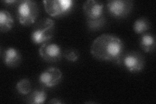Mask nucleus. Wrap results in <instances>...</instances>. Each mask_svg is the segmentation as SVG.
<instances>
[{
  "label": "nucleus",
  "mask_w": 156,
  "mask_h": 104,
  "mask_svg": "<svg viewBox=\"0 0 156 104\" xmlns=\"http://www.w3.org/2000/svg\"><path fill=\"white\" fill-rule=\"evenodd\" d=\"M124 46L121 39L113 34H103L92 42L90 53L100 61H111L121 64Z\"/></svg>",
  "instance_id": "nucleus-1"
},
{
  "label": "nucleus",
  "mask_w": 156,
  "mask_h": 104,
  "mask_svg": "<svg viewBox=\"0 0 156 104\" xmlns=\"http://www.w3.org/2000/svg\"><path fill=\"white\" fill-rule=\"evenodd\" d=\"M54 32V21L50 18H43L33 28L31 33V41L36 44L48 42L53 37Z\"/></svg>",
  "instance_id": "nucleus-2"
},
{
  "label": "nucleus",
  "mask_w": 156,
  "mask_h": 104,
  "mask_svg": "<svg viewBox=\"0 0 156 104\" xmlns=\"http://www.w3.org/2000/svg\"><path fill=\"white\" fill-rule=\"evenodd\" d=\"M39 13L37 3L31 0L19 2L16 15L19 22L23 26H29L35 22Z\"/></svg>",
  "instance_id": "nucleus-3"
},
{
  "label": "nucleus",
  "mask_w": 156,
  "mask_h": 104,
  "mask_svg": "<svg viewBox=\"0 0 156 104\" xmlns=\"http://www.w3.org/2000/svg\"><path fill=\"white\" fill-rule=\"evenodd\" d=\"M43 3L49 15L58 17L65 15L70 11L74 2L72 0H45Z\"/></svg>",
  "instance_id": "nucleus-4"
},
{
  "label": "nucleus",
  "mask_w": 156,
  "mask_h": 104,
  "mask_svg": "<svg viewBox=\"0 0 156 104\" xmlns=\"http://www.w3.org/2000/svg\"><path fill=\"white\" fill-rule=\"evenodd\" d=\"M133 2L129 0H111L107 3V9L111 15L115 18H123L131 11Z\"/></svg>",
  "instance_id": "nucleus-5"
},
{
  "label": "nucleus",
  "mask_w": 156,
  "mask_h": 104,
  "mask_svg": "<svg viewBox=\"0 0 156 104\" xmlns=\"http://www.w3.org/2000/svg\"><path fill=\"white\" fill-rule=\"evenodd\" d=\"M121 63L128 71L136 72L141 71L144 66V58L140 53L136 52H130L122 57Z\"/></svg>",
  "instance_id": "nucleus-6"
},
{
  "label": "nucleus",
  "mask_w": 156,
  "mask_h": 104,
  "mask_svg": "<svg viewBox=\"0 0 156 104\" xmlns=\"http://www.w3.org/2000/svg\"><path fill=\"white\" fill-rule=\"evenodd\" d=\"M41 57L47 62L55 63L61 60L62 51L61 47L57 44L46 42L43 44L39 49Z\"/></svg>",
  "instance_id": "nucleus-7"
},
{
  "label": "nucleus",
  "mask_w": 156,
  "mask_h": 104,
  "mask_svg": "<svg viewBox=\"0 0 156 104\" xmlns=\"http://www.w3.org/2000/svg\"><path fill=\"white\" fill-rule=\"evenodd\" d=\"M83 11L87 20H98L104 16V4L96 0H88L83 4Z\"/></svg>",
  "instance_id": "nucleus-8"
},
{
  "label": "nucleus",
  "mask_w": 156,
  "mask_h": 104,
  "mask_svg": "<svg viewBox=\"0 0 156 104\" xmlns=\"http://www.w3.org/2000/svg\"><path fill=\"white\" fill-rule=\"evenodd\" d=\"M62 76V72L59 69L51 67L41 73L39 77V81L46 87H53L60 83Z\"/></svg>",
  "instance_id": "nucleus-9"
},
{
  "label": "nucleus",
  "mask_w": 156,
  "mask_h": 104,
  "mask_svg": "<svg viewBox=\"0 0 156 104\" xmlns=\"http://www.w3.org/2000/svg\"><path fill=\"white\" fill-rule=\"evenodd\" d=\"M2 59L7 66L14 68L20 64L22 55L18 49L14 48H8L2 53Z\"/></svg>",
  "instance_id": "nucleus-10"
},
{
  "label": "nucleus",
  "mask_w": 156,
  "mask_h": 104,
  "mask_svg": "<svg viewBox=\"0 0 156 104\" xmlns=\"http://www.w3.org/2000/svg\"><path fill=\"white\" fill-rule=\"evenodd\" d=\"M14 25V20L9 12L5 10H2L0 12V29L3 33L11 30Z\"/></svg>",
  "instance_id": "nucleus-11"
},
{
  "label": "nucleus",
  "mask_w": 156,
  "mask_h": 104,
  "mask_svg": "<svg viewBox=\"0 0 156 104\" xmlns=\"http://www.w3.org/2000/svg\"><path fill=\"white\" fill-rule=\"evenodd\" d=\"M140 46L146 52H153L155 47L154 36L150 33L143 34L140 38Z\"/></svg>",
  "instance_id": "nucleus-12"
},
{
  "label": "nucleus",
  "mask_w": 156,
  "mask_h": 104,
  "mask_svg": "<svg viewBox=\"0 0 156 104\" xmlns=\"http://www.w3.org/2000/svg\"><path fill=\"white\" fill-rule=\"evenodd\" d=\"M46 98L47 95L44 91L37 90L33 92L28 97L27 102L31 104L43 103L46 101Z\"/></svg>",
  "instance_id": "nucleus-13"
},
{
  "label": "nucleus",
  "mask_w": 156,
  "mask_h": 104,
  "mask_svg": "<svg viewBox=\"0 0 156 104\" xmlns=\"http://www.w3.org/2000/svg\"><path fill=\"white\" fill-rule=\"evenodd\" d=\"M150 27L149 21L145 18H140L136 20L133 24V30L137 34L144 33L148 31Z\"/></svg>",
  "instance_id": "nucleus-14"
},
{
  "label": "nucleus",
  "mask_w": 156,
  "mask_h": 104,
  "mask_svg": "<svg viewBox=\"0 0 156 104\" xmlns=\"http://www.w3.org/2000/svg\"><path fill=\"white\" fill-rule=\"evenodd\" d=\"M16 89L20 95H27L31 90V83L27 79H22L16 83Z\"/></svg>",
  "instance_id": "nucleus-15"
},
{
  "label": "nucleus",
  "mask_w": 156,
  "mask_h": 104,
  "mask_svg": "<svg viewBox=\"0 0 156 104\" xmlns=\"http://www.w3.org/2000/svg\"><path fill=\"white\" fill-rule=\"evenodd\" d=\"M105 19L104 17L98 20H87L88 26L91 29H97L102 27L104 25Z\"/></svg>",
  "instance_id": "nucleus-16"
},
{
  "label": "nucleus",
  "mask_w": 156,
  "mask_h": 104,
  "mask_svg": "<svg viewBox=\"0 0 156 104\" xmlns=\"http://www.w3.org/2000/svg\"><path fill=\"white\" fill-rule=\"evenodd\" d=\"M65 57L68 61L71 62H75L79 59V53L74 49H70L65 53Z\"/></svg>",
  "instance_id": "nucleus-17"
},
{
  "label": "nucleus",
  "mask_w": 156,
  "mask_h": 104,
  "mask_svg": "<svg viewBox=\"0 0 156 104\" xmlns=\"http://www.w3.org/2000/svg\"><path fill=\"white\" fill-rule=\"evenodd\" d=\"M49 103H62V102L59 100V99L57 98H53L51 100L48 102Z\"/></svg>",
  "instance_id": "nucleus-18"
},
{
  "label": "nucleus",
  "mask_w": 156,
  "mask_h": 104,
  "mask_svg": "<svg viewBox=\"0 0 156 104\" xmlns=\"http://www.w3.org/2000/svg\"><path fill=\"white\" fill-rule=\"evenodd\" d=\"M3 2H5V3H17V2H18V1H15V0H11V1H10V0H8V1H4Z\"/></svg>",
  "instance_id": "nucleus-19"
}]
</instances>
